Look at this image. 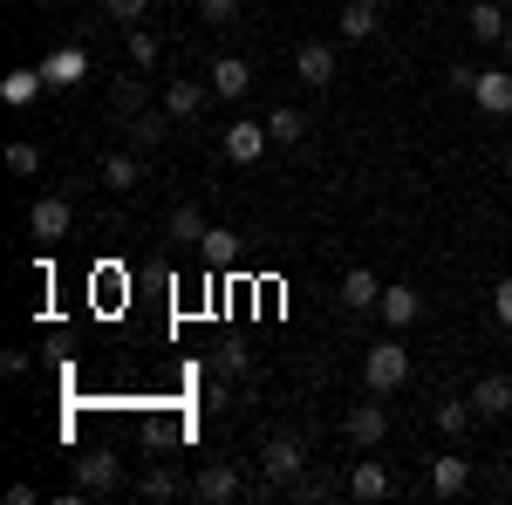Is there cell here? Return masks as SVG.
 I'll return each instance as SVG.
<instances>
[{
	"label": "cell",
	"instance_id": "obj_15",
	"mask_svg": "<svg viewBox=\"0 0 512 505\" xmlns=\"http://www.w3.org/2000/svg\"><path fill=\"white\" fill-rule=\"evenodd\" d=\"M192 253H198L212 273H219V267H233V260H239V233H226V226H205V239H198Z\"/></svg>",
	"mask_w": 512,
	"mask_h": 505
},
{
	"label": "cell",
	"instance_id": "obj_33",
	"mask_svg": "<svg viewBox=\"0 0 512 505\" xmlns=\"http://www.w3.org/2000/svg\"><path fill=\"white\" fill-rule=\"evenodd\" d=\"M492 314H499V328H512V280L492 287Z\"/></svg>",
	"mask_w": 512,
	"mask_h": 505
},
{
	"label": "cell",
	"instance_id": "obj_6",
	"mask_svg": "<svg viewBox=\"0 0 512 505\" xmlns=\"http://www.w3.org/2000/svg\"><path fill=\"white\" fill-rule=\"evenodd\" d=\"M294 76L308 82V89H328V82H335V48H328V41H301V48H294Z\"/></svg>",
	"mask_w": 512,
	"mask_h": 505
},
{
	"label": "cell",
	"instance_id": "obj_36",
	"mask_svg": "<svg viewBox=\"0 0 512 505\" xmlns=\"http://www.w3.org/2000/svg\"><path fill=\"white\" fill-rule=\"evenodd\" d=\"M499 48H506V62H512V28H506V41H499Z\"/></svg>",
	"mask_w": 512,
	"mask_h": 505
},
{
	"label": "cell",
	"instance_id": "obj_12",
	"mask_svg": "<svg viewBox=\"0 0 512 505\" xmlns=\"http://www.w3.org/2000/svg\"><path fill=\"white\" fill-rule=\"evenodd\" d=\"M376 301H383V280H376V273H369V267L342 273V308H349V314H369V308H376Z\"/></svg>",
	"mask_w": 512,
	"mask_h": 505
},
{
	"label": "cell",
	"instance_id": "obj_13",
	"mask_svg": "<svg viewBox=\"0 0 512 505\" xmlns=\"http://www.w3.org/2000/svg\"><path fill=\"white\" fill-rule=\"evenodd\" d=\"M376 314H383L390 328H410V321L424 314V294H417V287H383V301H376Z\"/></svg>",
	"mask_w": 512,
	"mask_h": 505
},
{
	"label": "cell",
	"instance_id": "obj_9",
	"mask_svg": "<svg viewBox=\"0 0 512 505\" xmlns=\"http://www.w3.org/2000/svg\"><path fill=\"white\" fill-rule=\"evenodd\" d=\"M28 233L48 246V239H69V198H35V212H28Z\"/></svg>",
	"mask_w": 512,
	"mask_h": 505
},
{
	"label": "cell",
	"instance_id": "obj_34",
	"mask_svg": "<svg viewBox=\"0 0 512 505\" xmlns=\"http://www.w3.org/2000/svg\"><path fill=\"white\" fill-rule=\"evenodd\" d=\"M198 14H205V21H233L239 0H198Z\"/></svg>",
	"mask_w": 512,
	"mask_h": 505
},
{
	"label": "cell",
	"instance_id": "obj_21",
	"mask_svg": "<svg viewBox=\"0 0 512 505\" xmlns=\"http://www.w3.org/2000/svg\"><path fill=\"white\" fill-rule=\"evenodd\" d=\"M349 492L355 499H390V471L376 465V458H362V465L349 471Z\"/></svg>",
	"mask_w": 512,
	"mask_h": 505
},
{
	"label": "cell",
	"instance_id": "obj_1",
	"mask_svg": "<svg viewBox=\"0 0 512 505\" xmlns=\"http://www.w3.org/2000/svg\"><path fill=\"white\" fill-rule=\"evenodd\" d=\"M362 383H369V396L403 389L410 383V349H403V342H369V355H362Z\"/></svg>",
	"mask_w": 512,
	"mask_h": 505
},
{
	"label": "cell",
	"instance_id": "obj_3",
	"mask_svg": "<svg viewBox=\"0 0 512 505\" xmlns=\"http://www.w3.org/2000/svg\"><path fill=\"white\" fill-rule=\"evenodd\" d=\"M246 492H253V485H246L226 458H212V465L192 478V499H205V505H233V499H246Z\"/></svg>",
	"mask_w": 512,
	"mask_h": 505
},
{
	"label": "cell",
	"instance_id": "obj_32",
	"mask_svg": "<svg viewBox=\"0 0 512 505\" xmlns=\"http://www.w3.org/2000/svg\"><path fill=\"white\" fill-rule=\"evenodd\" d=\"M103 14H110V21H130V28H137V21L151 14V0H103Z\"/></svg>",
	"mask_w": 512,
	"mask_h": 505
},
{
	"label": "cell",
	"instance_id": "obj_14",
	"mask_svg": "<svg viewBox=\"0 0 512 505\" xmlns=\"http://www.w3.org/2000/svg\"><path fill=\"white\" fill-rule=\"evenodd\" d=\"M41 76H48V89H76V82L89 76V55H82V48H62V55L41 62Z\"/></svg>",
	"mask_w": 512,
	"mask_h": 505
},
{
	"label": "cell",
	"instance_id": "obj_29",
	"mask_svg": "<svg viewBox=\"0 0 512 505\" xmlns=\"http://www.w3.org/2000/svg\"><path fill=\"white\" fill-rule=\"evenodd\" d=\"M158 55H164V41L151 35V28H130V62H137V69H151Z\"/></svg>",
	"mask_w": 512,
	"mask_h": 505
},
{
	"label": "cell",
	"instance_id": "obj_35",
	"mask_svg": "<svg viewBox=\"0 0 512 505\" xmlns=\"http://www.w3.org/2000/svg\"><path fill=\"white\" fill-rule=\"evenodd\" d=\"M219 376H246V349H219Z\"/></svg>",
	"mask_w": 512,
	"mask_h": 505
},
{
	"label": "cell",
	"instance_id": "obj_11",
	"mask_svg": "<svg viewBox=\"0 0 512 505\" xmlns=\"http://www.w3.org/2000/svg\"><path fill=\"white\" fill-rule=\"evenodd\" d=\"M110 192H137L144 185V151H117V157H103V171H96Z\"/></svg>",
	"mask_w": 512,
	"mask_h": 505
},
{
	"label": "cell",
	"instance_id": "obj_27",
	"mask_svg": "<svg viewBox=\"0 0 512 505\" xmlns=\"http://www.w3.org/2000/svg\"><path fill=\"white\" fill-rule=\"evenodd\" d=\"M130 144H137V151H158V144H164V117H151V110L130 117Z\"/></svg>",
	"mask_w": 512,
	"mask_h": 505
},
{
	"label": "cell",
	"instance_id": "obj_28",
	"mask_svg": "<svg viewBox=\"0 0 512 505\" xmlns=\"http://www.w3.org/2000/svg\"><path fill=\"white\" fill-rule=\"evenodd\" d=\"M7 171H14V178H35V171H41V144H28V137L7 144Z\"/></svg>",
	"mask_w": 512,
	"mask_h": 505
},
{
	"label": "cell",
	"instance_id": "obj_5",
	"mask_svg": "<svg viewBox=\"0 0 512 505\" xmlns=\"http://www.w3.org/2000/svg\"><path fill=\"white\" fill-rule=\"evenodd\" d=\"M472 103L485 110V117H512V69H478Z\"/></svg>",
	"mask_w": 512,
	"mask_h": 505
},
{
	"label": "cell",
	"instance_id": "obj_18",
	"mask_svg": "<svg viewBox=\"0 0 512 505\" xmlns=\"http://www.w3.org/2000/svg\"><path fill=\"white\" fill-rule=\"evenodd\" d=\"M198 110H205V82H192V76H178L171 82V89H164V117H198Z\"/></svg>",
	"mask_w": 512,
	"mask_h": 505
},
{
	"label": "cell",
	"instance_id": "obj_31",
	"mask_svg": "<svg viewBox=\"0 0 512 505\" xmlns=\"http://www.w3.org/2000/svg\"><path fill=\"white\" fill-rule=\"evenodd\" d=\"M287 492H294V499H301V505H315V499H328V492H335V485H328V478H321V471H315V478H308V471H301V478H294V485H287Z\"/></svg>",
	"mask_w": 512,
	"mask_h": 505
},
{
	"label": "cell",
	"instance_id": "obj_4",
	"mask_svg": "<svg viewBox=\"0 0 512 505\" xmlns=\"http://www.w3.org/2000/svg\"><path fill=\"white\" fill-rule=\"evenodd\" d=\"M267 144H274V130H267V123H253V117L226 123V157H233V164H260Z\"/></svg>",
	"mask_w": 512,
	"mask_h": 505
},
{
	"label": "cell",
	"instance_id": "obj_2",
	"mask_svg": "<svg viewBox=\"0 0 512 505\" xmlns=\"http://www.w3.org/2000/svg\"><path fill=\"white\" fill-rule=\"evenodd\" d=\"M301 471H308L301 437H267V444H260V485H253V492H267V485H294Z\"/></svg>",
	"mask_w": 512,
	"mask_h": 505
},
{
	"label": "cell",
	"instance_id": "obj_16",
	"mask_svg": "<svg viewBox=\"0 0 512 505\" xmlns=\"http://www.w3.org/2000/svg\"><path fill=\"white\" fill-rule=\"evenodd\" d=\"M246 89H253V69H246L239 55H219V62H212V96L233 103V96H246Z\"/></svg>",
	"mask_w": 512,
	"mask_h": 505
},
{
	"label": "cell",
	"instance_id": "obj_19",
	"mask_svg": "<svg viewBox=\"0 0 512 505\" xmlns=\"http://www.w3.org/2000/svg\"><path fill=\"white\" fill-rule=\"evenodd\" d=\"M465 28H472L478 41H506V28H512V21H506V7H499V0H478L472 14H465Z\"/></svg>",
	"mask_w": 512,
	"mask_h": 505
},
{
	"label": "cell",
	"instance_id": "obj_10",
	"mask_svg": "<svg viewBox=\"0 0 512 505\" xmlns=\"http://www.w3.org/2000/svg\"><path fill=\"white\" fill-rule=\"evenodd\" d=\"M431 492L437 499H465L472 492V458H431Z\"/></svg>",
	"mask_w": 512,
	"mask_h": 505
},
{
	"label": "cell",
	"instance_id": "obj_23",
	"mask_svg": "<svg viewBox=\"0 0 512 505\" xmlns=\"http://www.w3.org/2000/svg\"><path fill=\"white\" fill-rule=\"evenodd\" d=\"M267 130H274V144H308V130H315V123L301 117V110H274Z\"/></svg>",
	"mask_w": 512,
	"mask_h": 505
},
{
	"label": "cell",
	"instance_id": "obj_20",
	"mask_svg": "<svg viewBox=\"0 0 512 505\" xmlns=\"http://www.w3.org/2000/svg\"><path fill=\"white\" fill-rule=\"evenodd\" d=\"M376 28H383L376 0H349V7H342V41H369Z\"/></svg>",
	"mask_w": 512,
	"mask_h": 505
},
{
	"label": "cell",
	"instance_id": "obj_25",
	"mask_svg": "<svg viewBox=\"0 0 512 505\" xmlns=\"http://www.w3.org/2000/svg\"><path fill=\"white\" fill-rule=\"evenodd\" d=\"M41 82H48L41 69H14V76L0 82V96H7V103H35V89H41Z\"/></svg>",
	"mask_w": 512,
	"mask_h": 505
},
{
	"label": "cell",
	"instance_id": "obj_30",
	"mask_svg": "<svg viewBox=\"0 0 512 505\" xmlns=\"http://www.w3.org/2000/svg\"><path fill=\"white\" fill-rule=\"evenodd\" d=\"M110 103H117V117H137V110H144V82H137V76H123L117 89H110Z\"/></svg>",
	"mask_w": 512,
	"mask_h": 505
},
{
	"label": "cell",
	"instance_id": "obj_24",
	"mask_svg": "<svg viewBox=\"0 0 512 505\" xmlns=\"http://www.w3.org/2000/svg\"><path fill=\"white\" fill-rule=\"evenodd\" d=\"M171 239H178V246H198V239H205V212H198V205H178V212H171Z\"/></svg>",
	"mask_w": 512,
	"mask_h": 505
},
{
	"label": "cell",
	"instance_id": "obj_8",
	"mask_svg": "<svg viewBox=\"0 0 512 505\" xmlns=\"http://www.w3.org/2000/svg\"><path fill=\"white\" fill-rule=\"evenodd\" d=\"M349 437L362 444V451H376V444L390 437V410H383V403H355L349 410Z\"/></svg>",
	"mask_w": 512,
	"mask_h": 505
},
{
	"label": "cell",
	"instance_id": "obj_7",
	"mask_svg": "<svg viewBox=\"0 0 512 505\" xmlns=\"http://www.w3.org/2000/svg\"><path fill=\"white\" fill-rule=\"evenodd\" d=\"M123 485V465L110 458V451H89V458H76V492H117Z\"/></svg>",
	"mask_w": 512,
	"mask_h": 505
},
{
	"label": "cell",
	"instance_id": "obj_17",
	"mask_svg": "<svg viewBox=\"0 0 512 505\" xmlns=\"http://www.w3.org/2000/svg\"><path fill=\"white\" fill-rule=\"evenodd\" d=\"M472 410H478V417H506V410H512V376H478Z\"/></svg>",
	"mask_w": 512,
	"mask_h": 505
},
{
	"label": "cell",
	"instance_id": "obj_22",
	"mask_svg": "<svg viewBox=\"0 0 512 505\" xmlns=\"http://www.w3.org/2000/svg\"><path fill=\"white\" fill-rule=\"evenodd\" d=\"M472 396H451V403H437V430H444V437H465V430H472Z\"/></svg>",
	"mask_w": 512,
	"mask_h": 505
},
{
	"label": "cell",
	"instance_id": "obj_26",
	"mask_svg": "<svg viewBox=\"0 0 512 505\" xmlns=\"http://www.w3.org/2000/svg\"><path fill=\"white\" fill-rule=\"evenodd\" d=\"M137 492H144V499H178V492H185V485H178V471L151 465V471H144V485H137Z\"/></svg>",
	"mask_w": 512,
	"mask_h": 505
}]
</instances>
